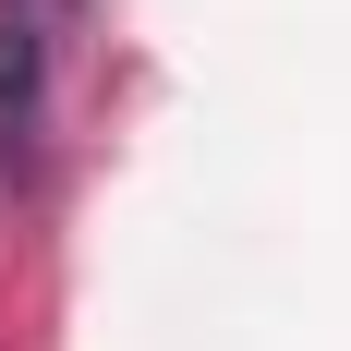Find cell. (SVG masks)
<instances>
[{
    "instance_id": "cell-1",
    "label": "cell",
    "mask_w": 351,
    "mask_h": 351,
    "mask_svg": "<svg viewBox=\"0 0 351 351\" xmlns=\"http://www.w3.org/2000/svg\"><path fill=\"white\" fill-rule=\"evenodd\" d=\"M36 73H49V25H36L25 0H0V134H25Z\"/></svg>"
}]
</instances>
